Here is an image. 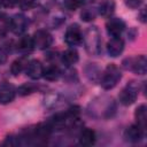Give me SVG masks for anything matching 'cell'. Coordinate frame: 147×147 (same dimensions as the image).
Returning <instances> with one entry per match:
<instances>
[{"instance_id":"cell-1","label":"cell","mask_w":147,"mask_h":147,"mask_svg":"<svg viewBox=\"0 0 147 147\" xmlns=\"http://www.w3.org/2000/svg\"><path fill=\"white\" fill-rule=\"evenodd\" d=\"M121 78H122V74H121L119 68L115 64H109L102 75L101 86L105 90H111L117 85Z\"/></svg>"},{"instance_id":"cell-2","label":"cell","mask_w":147,"mask_h":147,"mask_svg":"<svg viewBox=\"0 0 147 147\" xmlns=\"http://www.w3.org/2000/svg\"><path fill=\"white\" fill-rule=\"evenodd\" d=\"M51 132L52 129L48 123H40L29 133V138L36 145H44L47 142Z\"/></svg>"},{"instance_id":"cell-3","label":"cell","mask_w":147,"mask_h":147,"mask_svg":"<svg viewBox=\"0 0 147 147\" xmlns=\"http://www.w3.org/2000/svg\"><path fill=\"white\" fill-rule=\"evenodd\" d=\"M64 40L69 46H72V47L79 46L83 42L84 37H83L82 30H80L78 24H71L67 29L65 34H64Z\"/></svg>"},{"instance_id":"cell-4","label":"cell","mask_w":147,"mask_h":147,"mask_svg":"<svg viewBox=\"0 0 147 147\" xmlns=\"http://www.w3.org/2000/svg\"><path fill=\"white\" fill-rule=\"evenodd\" d=\"M32 39H33L34 47H37L39 49H46L53 42L52 34L48 31H46V30H37L33 33Z\"/></svg>"},{"instance_id":"cell-5","label":"cell","mask_w":147,"mask_h":147,"mask_svg":"<svg viewBox=\"0 0 147 147\" xmlns=\"http://www.w3.org/2000/svg\"><path fill=\"white\" fill-rule=\"evenodd\" d=\"M138 96V91L134 86L127 85L125 86L118 94V100L123 106H131Z\"/></svg>"},{"instance_id":"cell-6","label":"cell","mask_w":147,"mask_h":147,"mask_svg":"<svg viewBox=\"0 0 147 147\" xmlns=\"http://www.w3.org/2000/svg\"><path fill=\"white\" fill-rule=\"evenodd\" d=\"M124 29H125L124 21H122L121 18H117V17L109 18L106 23V30L110 37H119L121 33L124 31Z\"/></svg>"},{"instance_id":"cell-7","label":"cell","mask_w":147,"mask_h":147,"mask_svg":"<svg viewBox=\"0 0 147 147\" xmlns=\"http://www.w3.org/2000/svg\"><path fill=\"white\" fill-rule=\"evenodd\" d=\"M28 18L23 14H16L10 18V30L15 34H22L28 29Z\"/></svg>"},{"instance_id":"cell-8","label":"cell","mask_w":147,"mask_h":147,"mask_svg":"<svg viewBox=\"0 0 147 147\" xmlns=\"http://www.w3.org/2000/svg\"><path fill=\"white\" fill-rule=\"evenodd\" d=\"M123 49H124V41L119 37H111L110 40L107 42V52L111 57H116L121 55Z\"/></svg>"},{"instance_id":"cell-9","label":"cell","mask_w":147,"mask_h":147,"mask_svg":"<svg viewBox=\"0 0 147 147\" xmlns=\"http://www.w3.org/2000/svg\"><path fill=\"white\" fill-rule=\"evenodd\" d=\"M15 95H16V90L13 85L8 83L0 84V103L1 105H7L15 99Z\"/></svg>"},{"instance_id":"cell-10","label":"cell","mask_w":147,"mask_h":147,"mask_svg":"<svg viewBox=\"0 0 147 147\" xmlns=\"http://www.w3.org/2000/svg\"><path fill=\"white\" fill-rule=\"evenodd\" d=\"M25 72H26V75L31 79H39L40 77H42L44 67H42V64H41L40 61H38V60H31V61L28 62V65L25 68Z\"/></svg>"},{"instance_id":"cell-11","label":"cell","mask_w":147,"mask_h":147,"mask_svg":"<svg viewBox=\"0 0 147 147\" xmlns=\"http://www.w3.org/2000/svg\"><path fill=\"white\" fill-rule=\"evenodd\" d=\"M130 69L137 75H145L147 71V60L145 55L137 56L134 59H130Z\"/></svg>"},{"instance_id":"cell-12","label":"cell","mask_w":147,"mask_h":147,"mask_svg":"<svg viewBox=\"0 0 147 147\" xmlns=\"http://www.w3.org/2000/svg\"><path fill=\"white\" fill-rule=\"evenodd\" d=\"M144 134H145V131L141 127H139L137 124H133L125 130L124 138L130 142H138L144 138Z\"/></svg>"},{"instance_id":"cell-13","label":"cell","mask_w":147,"mask_h":147,"mask_svg":"<svg viewBox=\"0 0 147 147\" xmlns=\"http://www.w3.org/2000/svg\"><path fill=\"white\" fill-rule=\"evenodd\" d=\"M17 49L23 54H30L34 49V44H33L32 37L28 36V34L22 36L17 42Z\"/></svg>"},{"instance_id":"cell-14","label":"cell","mask_w":147,"mask_h":147,"mask_svg":"<svg viewBox=\"0 0 147 147\" xmlns=\"http://www.w3.org/2000/svg\"><path fill=\"white\" fill-rule=\"evenodd\" d=\"M96 137L92 129H84L79 134V144L82 146H92L95 144Z\"/></svg>"},{"instance_id":"cell-15","label":"cell","mask_w":147,"mask_h":147,"mask_svg":"<svg viewBox=\"0 0 147 147\" xmlns=\"http://www.w3.org/2000/svg\"><path fill=\"white\" fill-rule=\"evenodd\" d=\"M134 117L137 121V125L145 131L146 130V122H147V108L145 105H140L136 109Z\"/></svg>"},{"instance_id":"cell-16","label":"cell","mask_w":147,"mask_h":147,"mask_svg":"<svg viewBox=\"0 0 147 147\" xmlns=\"http://www.w3.org/2000/svg\"><path fill=\"white\" fill-rule=\"evenodd\" d=\"M28 57L26 56H21V57H18V59H16L13 63H11V65H10V72L14 75V76H17V75H20L22 71H24L25 70V68H26V65H28Z\"/></svg>"},{"instance_id":"cell-17","label":"cell","mask_w":147,"mask_h":147,"mask_svg":"<svg viewBox=\"0 0 147 147\" xmlns=\"http://www.w3.org/2000/svg\"><path fill=\"white\" fill-rule=\"evenodd\" d=\"M78 59H79V55H78V52L75 48H68L62 54V62L67 67H70V65L75 64L78 61Z\"/></svg>"},{"instance_id":"cell-18","label":"cell","mask_w":147,"mask_h":147,"mask_svg":"<svg viewBox=\"0 0 147 147\" xmlns=\"http://www.w3.org/2000/svg\"><path fill=\"white\" fill-rule=\"evenodd\" d=\"M60 75H61V71L56 65H49L46 69H44V72H42V77L51 82L59 79Z\"/></svg>"},{"instance_id":"cell-19","label":"cell","mask_w":147,"mask_h":147,"mask_svg":"<svg viewBox=\"0 0 147 147\" xmlns=\"http://www.w3.org/2000/svg\"><path fill=\"white\" fill-rule=\"evenodd\" d=\"M114 9H115V3L110 0L108 1H105L100 5L99 7V14L103 17H109L113 13H114Z\"/></svg>"},{"instance_id":"cell-20","label":"cell","mask_w":147,"mask_h":147,"mask_svg":"<svg viewBox=\"0 0 147 147\" xmlns=\"http://www.w3.org/2000/svg\"><path fill=\"white\" fill-rule=\"evenodd\" d=\"M9 30H10V18L6 14L0 15V36H5Z\"/></svg>"},{"instance_id":"cell-21","label":"cell","mask_w":147,"mask_h":147,"mask_svg":"<svg viewBox=\"0 0 147 147\" xmlns=\"http://www.w3.org/2000/svg\"><path fill=\"white\" fill-rule=\"evenodd\" d=\"M93 0H65V6L70 9V10H75L86 3L92 2Z\"/></svg>"},{"instance_id":"cell-22","label":"cell","mask_w":147,"mask_h":147,"mask_svg":"<svg viewBox=\"0 0 147 147\" xmlns=\"http://www.w3.org/2000/svg\"><path fill=\"white\" fill-rule=\"evenodd\" d=\"M96 16V10L95 9H91V8H86V9H83L82 14H80V17L83 21L85 22H90V21H93Z\"/></svg>"},{"instance_id":"cell-23","label":"cell","mask_w":147,"mask_h":147,"mask_svg":"<svg viewBox=\"0 0 147 147\" xmlns=\"http://www.w3.org/2000/svg\"><path fill=\"white\" fill-rule=\"evenodd\" d=\"M34 90H36V86L34 85L26 83V84L20 86L18 90H17V92H18L20 95H28V94H31L32 92H34Z\"/></svg>"},{"instance_id":"cell-24","label":"cell","mask_w":147,"mask_h":147,"mask_svg":"<svg viewBox=\"0 0 147 147\" xmlns=\"http://www.w3.org/2000/svg\"><path fill=\"white\" fill-rule=\"evenodd\" d=\"M23 10H29L34 6V0H18L17 3Z\"/></svg>"},{"instance_id":"cell-25","label":"cell","mask_w":147,"mask_h":147,"mask_svg":"<svg viewBox=\"0 0 147 147\" xmlns=\"http://www.w3.org/2000/svg\"><path fill=\"white\" fill-rule=\"evenodd\" d=\"M124 2H125V5L129 8L136 9V8H138L142 3V0H124Z\"/></svg>"},{"instance_id":"cell-26","label":"cell","mask_w":147,"mask_h":147,"mask_svg":"<svg viewBox=\"0 0 147 147\" xmlns=\"http://www.w3.org/2000/svg\"><path fill=\"white\" fill-rule=\"evenodd\" d=\"M0 2L6 8H13L18 3V0H0Z\"/></svg>"},{"instance_id":"cell-27","label":"cell","mask_w":147,"mask_h":147,"mask_svg":"<svg viewBox=\"0 0 147 147\" xmlns=\"http://www.w3.org/2000/svg\"><path fill=\"white\" fill-rule=\"evenodd\" d=\"M140 20H141V22H145L146 20H145V9H142V11H141V14H140Z\"/></svg>"}]
</instances>
